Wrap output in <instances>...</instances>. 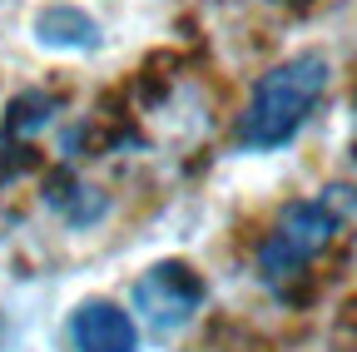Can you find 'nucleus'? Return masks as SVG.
Returning <instances> with one entry per match:
<instances>
[{
    "label": "nucleus",
    "instance_id": "obj_1",
    "mask_svg": "<svg viewBox=\"0 0 357 352\" xmlns=\"http://www.w3.org/2000/svg\"><path fill=\"white\" fill-rule=\"evenodd\" d=\"M333 65L323 50H298L283 65H273L248 95V109L238 119V149L248 154H273L298 139V129L312 119L318 100L328 95Z\"/></svg>",
    "mask_w": 357,
    "mask_h": 352
},
{
    "label": "nucleus",
    "instance_id": "obj_2",
    "mask_svg": "<svg viewBox=\"0 0 357 352\" xmlns=\"http://www.w3.org/2000/svg\"><path fill=\"white\" fill-rule=\"evenodd\" d=\"M337 224H342V208L333 199H298V204H288L278 213L273 234H268L263 248H258V278L268 288L298 278L307 263L333 243Z\"/></svg>",
    "mask_w": 357,
    "mask_h": 352
},
{
    "label": "nucleus",
    "instance_id": "obj_3",
    "mask_svg": "<svg viewBox=\"0 0 357 352\" xmlns=\"http://www.w3.org/2000/svg\"><path fill=\"white\" fill-rule=\"evenodd\" d=\"M204 307V278L189 263H154V268L134 283V323H144L154 337H178Z\"/></svg>",
    "mask_w": 357,
    "mask_h": 352
},
{
    "label": "nucleus",
    "instance_id": "obj_4",
    "mask_svg": "<svg viewBox=\"0 0 357 352\" xmlns=\"http://www.w3.org/2000/svg\"><path fill=\"white\" fill-rule=\"evenodd\" d=\"M70 352H139V323L109 298H84L65 318Z\"/></svg>",
    "mask_w": 357,
    "mask_h": 352
},
{
    "label": "nucleus",
    "instance_id": "obj_5",
    "mask_svg": "<svg viewBox=\"0 0 357 352\" xmlns=\"http://www.w3.org/2000/svg\"><path fill=\"white\" fill-rule=\"evenodd\" d=\"M30 30H35V45L55 50V55H95L105 45L100 20L84 15L79 6H45V10H35Z\"/></svg>",
    "mask_w": 357,
    "mask_h": 352
}]
</instances>
